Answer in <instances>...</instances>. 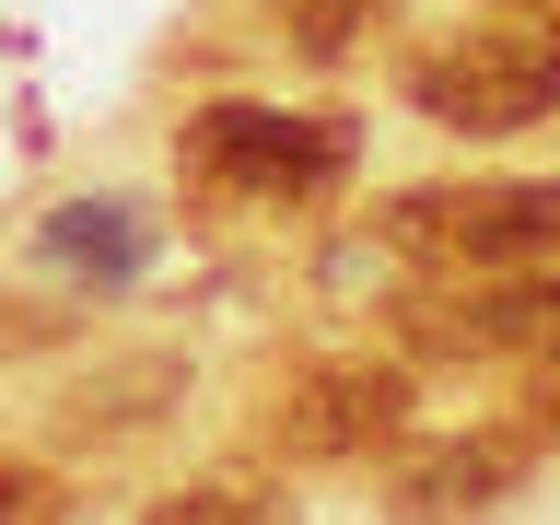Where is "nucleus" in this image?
I'll return each instance as SVG.
<instances>
[{
  "mask_svg": "<svg viewBox=\"0 0 560 525\" xmlns=\"http://www.w3.org/2000/svg\"><path fill=\"white\" fill-rule=\"evenodd\" d=\"M152 525H292V502H269L257 479H210V490H175Z\"/></svg>",
  "mask_w": 560,
  "mask_h": 525,
  "instance_id": "nucleus-7",
  "label": "nucleus"
},
{
  "mask_svg": "<svg viewBox=\"0 0 560 525\" xmlns=\"http://www.w3.org/2000/svg\"><path fill=\"white\" fill-rule=\"evenodd\" d=\"M502 12H560V0H502Z\"/></svg>",
  "mask_w": 560,
  "mask_h": 525,
  "instance_id": "nucleus-10",
  "label": "nucleus"
},
{
  "mask_svg": "<svg viewBox=\"0 0 560 525\" xmlns=\"http://www.w3.org/2000/svg\"><path fill=\"white\" fill-rule=\"evenodd\" d=\"M409 362H374V350H339V362H304V374L280 385L269 409V444L292 467H350V455H374L409 432Z\"/></svg>",
  "mask_w": 560,
  "mask_h": 525,
  "instance_id": "nucleus-4",
  "label": "nucleus"
},
{
  "mask_svg": "<svg viewBox=\"0 0 560 525\" xmlns=\"http://www.w3.org/2000/svg\"><path fill=\"white\" fill-rule=\"evenodd\" d=\"M525 420L560 432V339H537V362H525Z\"/></svg>",
  "mask_w": 560,
  "mask_h": 525,
  "instance_id": "nucleus-9",
  "label": "nucleus"
},
{
  "mask_svg": "<svg viewBox=\"0 0 560 525\" xmlns=\"http://www.w3.org/2000/svg\"><path fill=\"white\" fill-rule=\"evenodd\" d=\"M385 245L420 269H537L560 257V175H455V187H397L385 199Z\"/></svg>",
  "mask_w": 560,
  "mask_h": 525,
  "instance_id": "nucleus-2",
  "label": "nucleus"
},
{
  "mask_svg": "<svg viewBox=\"0 0 560 525\" xmlns=\"http://www.w3.org/2000/svg\"><path fill=\"white\" fill-rule=\"evenodd\" d=\"M362 24H374V0H292V47L304 59H339Z\"/></svg>",
  "mask_w": 560,
  "mask_h": 525,
  "instance_id": "nucleus-8",
  "label": "nucleus"
},
{
  "mask_svg": "<svg viewBox=\"0 0 560 525\" xmlns=\"http://www.w3.org/2000/svg\"><path fill=\"white\" fill-rule=\"evenodd\" d=\"M525 467H537V432H444V444H420L409 467H397L385 514L397 525H467V514H490Z\"/></svg>",
  "mask_w": 560,
  "mask_h": 525,
  "instance_id": "nucleus-6",
  "label": "nucleus"
},
{
  "mask_svg": "<svg viewBox=\"0 0 560 525\" xmlns=\"http://www.w3.org/2000/svg\"><path fill=\"white\" fill-rule=\"evenodd\" d=\"M409 105L432 129H467V140L537 129L560 105V12H490V24L432 35L409 59Z\"/></svg>",
  "mask_w": 560,
  "mask_h": 525,
  "instance_id": "nucleus-1",
  "label": "nucleus"
},
{
  "mask_svg": "<svg viewBox=\"0 0 560 525\" xmlns=\"http://www.w3.org/2000/svg\"><path fill=\"white\" fill-rule=\"evenodd\" d=\"M409 339L420 350H467V362L560 339V257H537V269H467L455 292H432L409 315Z\"/></svg>",
  "mask_w": 560,
  "mask_h": 525,
  "instance_id": "nucleus-5",
  "label": "nucleus"
},
{
  "mask_svg": "<svg viewBox=\"0 0 560 525\" xmlns=\"http://www.w3.org/2000/svg\"><path fill=\"white\" fill-rule=\"evenodd\" d=\"M350 117H280V105H210L187 117V175L222 187V199H327L350 175Z\"/></svg>",
  "mask_w": 560,
  "mask_h": 525,
  "instance_id": "nucleus-3",
  "label": "nucleus"
}]
</instances>
